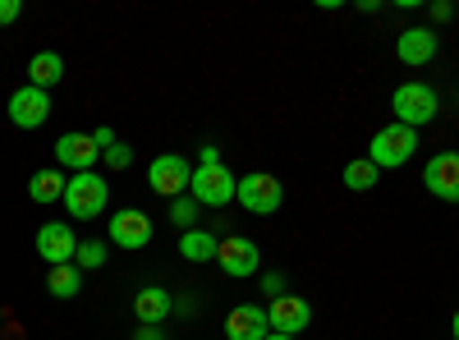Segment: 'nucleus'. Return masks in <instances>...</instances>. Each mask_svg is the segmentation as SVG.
<instances>
[{
  "label": "nucleus",
  "instance_id": "nucleus-1",
  "mask_svg": "<svg viewBox=\"0 0 459 340\" xmlns=\"http://www.w3.org/2000/svg\"><path fill=\"white\" fill-rule=\"evenodd\" d=\"M413 153H418V129L395 125V120L386 129H377L372 143H368V161L377 170H400L404 161H413Z\"/></svg>",
  "mask_w": 459,
  "mask_h": 340
},
{
  "label": "nucleus",
  "instance_id": "nucleus-2",
  "mask_svg": "<svg viewBox=\"0 0 459 340\" xmlns=\"http://www.w3.org/2000/svg\"><path fill=\"white\" fill-rule=\"evenodd\" d=\"M235 203L253 216H276L281 203H285V184L266 170H248V175L235 179Z\"/></svg>",
  "mask_w": 459,
  "mask_h": 340
},
{
  "label": "nucleus",
  "instance_id": "nucleus-3",
  "mask_svg": "<svg viewBox=\"0 0 459 340\" xmlns=\"http://www.w3.org/2000/svg\"><path fill=\"white\" fill-rule=\"evenodd\" d=\"M391 110H395V125L418 129V125H432V120H437L441 97H437V88H432V83H418V79H409V83H400V88H395Z\"/></svg>",
  "mask_w": 459,
  "mask_h": 340
},
{
  "label": "nucleus",
  "instance_id": "nucleus-4",
  "mask_svg": "<svg viewBox=\"0 0 459 340\" xmlns=\"http://www.w3.org/2000/svg\"><path fill=\"white\" fill-rule=\"evenodd\" d=\"M110 203V188L101 184L97 170H83V175H69L65 179V212L74 221H97Z\"/></svg>",
  "mask_w": 459,
  "mask_h": 340
},
{
  "label": "nucleus",
  "instance_id": "nucleus-5",
  "mask_svg": "<svg viewBox=\"0 0 459 340\" xmlns=\"http://www.w3.org/2000/svg\"><path fill=\"white\" fill-rule=\"evenodd\" d=\"M235 170H230L225 161L216 166H198L194 175H188V198H194L198 207H225V203H235Z\"/></svg>",
  "mask_w": 459,
  "mask_h": 340
},
{
  "label": "nucleus",
  "instance_id": "nucleus-6",
  "mask_svg": "<svg viewBox=\"0 0 459 340\" xmlns=\"http://www.w3.org/2000/svg\"><path fill=\"white\" fill-rule=\"evenodd\" d=\"M216 262H221V272H225L230 281H248V276L262 272V253H257V244L244 240V235H225V240L216 244Z\"/></svg>",
  "mask_w": 459,
  "mask_h": 340
},
{
  "label": "nucleus",
  "instance_id": "nucleus-7",
  "mask_svg": "<svg viewBox=\"0 0 459 340\" xmlns=\"http://www.w3.org/2000/svg\"><path fill=\"white\" fill-rule=\"evenodd\" d=\"M188 175H194V166H188L179 153H161L147 166V188L161 194V198H179V194H188Z\"/></svg>",
  "mask_w": 459,
  "mask_h": 340
},
{
  "label": "nucleus",
  "instance_id": "nucleus-8",
  "mask_svg": "<svg viewBox=\"0 0 459 340\" xmlns=\"http://www.w3.org/2000/svg\"><path fill=\"white\" fill-rule=\"evenodd\" d=\"M10 125L14 129H42L47 120H51V97L42 92V88H32V83H23V88H14L10 92Z\"/></svg>",
  "mask_w": 459,
  "mask_h": 340
},
{
  "label": "nucleus",
  "instance_id": "nucleus-9",
  "mask_svg": "<svg viewBox=\"0 0 459 340\" xmlns=\"http://www.w3.org/2000/svg\"><path fill=\"white\" fill-rule=\"evenodd\" d=\"M74 253H79V235H74L69 221H47L42 231H37V257H47L51 267L74 262Z\"/></svg>",
  "mask_w": 459,
  "mask_h": 340
},
{
  "label": "nucleus",
  "instance_id": "nucleus-10",
  "mask_svg": "<svg viewBox=\"0 0 459 340\" xmlns=\"http://www.w3.org/2000/svg\"><path fill=\"white\" fill-rule=\"evenodd\" d=\"M313 322V304L303 294H276L272 304H266V327L281 331V336H294Z\"/></svg>",
  "mask_w": 459,
  "mask_h": 340
},
{
  "label": "nucleus",
  "instance_id": "nucleus-11",
  "mask_svg": "<svg viewBox=\"0 0 459 340\" xmlns=\"http://www.w3.org/2000/svg\"><path fill=\"white\" fill-rule=\"evenodd\" d=\"M110 244H115V248H129V253L147 248V244H152V216L138 212V207L115 212V216H110Z\"/></svg>",
  "mask_w": 459,
  "mask_h": 340
},
{
  "label": "nucleus",
  "instance_id": "nucleus-12",
  "mask_svg": "<svg viewBox=\"0 0 459 340\" xmlns=\"http://www.w3.org/2000/svg\"><path fill=\"white\" fill-rule=\"evenodd\" d=\"M423 184H428L432 198L459 203V157H455V153H437V157L423 166Z\"/></svg>",
  "mask_w": 459,
  "mask_h": 340
},
{
  "label": "nucleus",
  "instance_id": "nucleus-13",
  "mask_svg": "<svg viewBox=\"0 0 459 340\" xmlns=\"http://www.w3.org/2000/svg\"><path fill=\"white\" fill-rule=\"evenodd\" d=\"M56 161H60V170L83 175V170H97L101 153L92 147L88 134H60V138H56Z\"/></svg>",
  "mask_w": 459,
  "mask_h": 340
},
{
  "label": "nucleus",
  "instance_id": "nucleus-14",
  "mask_svg": "<svg viewBox=\"0 0 459 340\" xmlns=\"http://www.w3.org/2000/svg\"><path fill=\"white\" fill-rule=\"evenodd\" d=\"M437 47H441V37H437L432 28H404V32L395 37V56H400V65H409V69L432 65Z\"/></svg>",
  "mask_w": 459,
  "mask_h": 340
},
{
  "label": "nucleus",
  "instance_id": "nucleus-15",
  "mask_svg": "<svg viewBox=\"0 0 459 340\" xmlns=\"http://www.w3.org/2000/svg\"><path fill=\"white\" fill-rule=\"evenodd\" d=\"M225 336L230 340H266L272 327H266V309L262 304H239L225 313Z\"/></svg>",
  "mask_w": 459,
  "mask_h": 340
},
{
  "label": "nucleus",
  "instance_id": "nucleus-16",
  "mask_svg": "<svg viewBox=\"0 0 459 340\" xmlns=\"http://www.w3.org/2000/svg\"><path fill=\"white\" fill-rule=\"evenodd\" d=\"M170 313H175V294H170V290H161V285H143V290L134 294V318H138L143 327H161Z\"/></svg>",
  "mask_w": 459,
  "mask_h": 340
},
{
  "label": "nucleus",
  "instance_id": "nucleus-17",
  "mask_svg": "<svg viewBox=\"0 0 459 340\" xmlns=\"http://www.w3.org/2000/svg\"><path fill=\"white\" fill-rule=\"evenodd\" d=\"M60 79H65V56H60V51H37V56L28 60V83H32V88L47 92V88H56Z\"/></svg>",
  "mask_w": 459,
  "mask_h": 340
},
{
  "label": "nucleus",
  "instance_id": "nucleus-18",
  "mask_svg": "<svg viewBox=\"0 0 459 340\" xmlns=\"http://www.w3.org/2000/svg\"><path fill=\"white\" fill-rule=\"evenodd\" d=\"M28 198L32 203H60L65 198V170L60 166H51V170H37L32 179H28Z\"/></svg>",
  "mask_w": 459,
  "mask_h": 340
},
{
  "label": "nucleus",
  "instance_id": "nucleus-19",
  "mask_svg": "<svg viewBox=\"0 0 459 340\" xmlns=\"http://www.w3.org/2000/svg\"><path fill=\"white\" fill-rule=\"evenodd\" d=\"M216 235L212 231H203V225H194V231H184L179 235V257H188V262H212L216 257Z\"/></svg>",
  "mask_w": 459,
  "mask_h": 340
},
{
  "label": "nucleus",
  "instance_id": "nucleus-20",
  "mask_svg": "<svg viewBox=\"0 0 459 340\" xmlns=\"http://www.w3.org/2000/svg\"><path fill=\"white\" fill-rule=\"evenodd\" d=\"M47 290L56 294V299H74L83 290V272L74 267V262H65V267H51L47 272Z\"/></svg>",
  "mask_w": 459,
  "mask_h": 340
},
{
  "label": "nucleus",
  "instance_id": "nucleus-21",
  "mask_svg": "<svg viewBox=\"0 0 459 340\" xmlns=\"http://www.w3.org/2000/svg\"><path fill=\"white\" fill-rule=\"evenodd\" d=\"M377 166L368 161V157H359V161H350V166H344V188H354V194H368V188L377 184Z\"/></svg>",
  "mask_w": 459,
  "mask_h": 340
},
{
  "label": "nucleus",
  "instance_id": "nucleus-22",
  "mask_svg": "<svg viewBox=\"0 0 459 340\" xmlns=\"http://www.w3.org/2000/svg\"><path fill=\"white\" fill-rule=\"evenodd\" d=\"M106 244L101 240H79V253H74V267L79 272H97V267H106Z\"/></svg>",
  "mask_w": 459,
  "mask_h": 340
},
{
  "label": "nucleus",
  "instance_id": "nucleus-23",
  "mask_svg": "<svg viewBox=\"0 0 459 340\" xmlns=\"http://www.w3.org/2000/svg\"><path fill=\"white\" fill-rule=\"evenodd\" d=\"M198 216H203V207L188 198V194H179V198H170V221L179 225V231H194L198 225Z\"/></svg>",
  "mask_w": 459,
  "mask_h": 340
},
{
  "label": "nucleus",
  "instance_id": "nucleus-24",
  "mask_svg": "<svg viewBox=\"0 0 459 340\" xmlns=\"http://www.w3.org/2000/svg\"><path fill=\"white\" fill-rule=\"evenodd\" d=\"M101 157H106V166H110V170H129V166H134V147H129V143H120V138H115V143L106 147Z\"/></svg>",
  "mask_w": 459,
  "mask_h": 340
},
{
  "label": "nucleus",
  "instance_id": "nucleus-25",
  "mask_svg": "<svg viewBox=\"0 0 459 340\" xmlns=\"http://www.w3.org/2000/svg\"><path fill=\"white\" fill-rule=\"evenodd\" d=\"M19 14H23L19 0H0V28H5V23H19Z\"/></svg>",
  "mask_w": 459,
  "mask_h": 340
},
{
  "label": "nucleus",
  "instance_id": "nucleus-26",
  "mask_svg": "<svg viewBox=\"0 0 459 340\" xmlns=\"http://www.w3.org/2000/svg\"><path fill=\"white\" fill-rule=\"evenodd\" d=\"M88 138H92V147H97V153H106V147L115 143V129H110V125H101V129H92Z\"/></svg>",
  "mask_w": 459,
  "mask_h": 340
},
{
  "label": "nucleus",
  "instance_id": "nucleus-27",
  "mask_svg": "<svg viewBox=\"0 0 459 340\" xmlns=\"http://www.w3.org/2000/svg\"><path fill=\"white\" fill-rule=\"evenodd\" d=\"M262 290L272 294V299H276V294H285V276H281V272H266V276H262Z\"/></svg>",
  "mask_w": 459,
  "mask_h": 340
},
{
  "label": "nucleus",
  "instance_id": "nucleus-28",
  "mask_svg": "<svg viewBox=\"0 0 459 340\" xmlns=\"http://www.w3.org/2000/svg\"><path fill=\"white\" fill-rule=\"evenodd\" d=\"M216 161H221V147H216V143H207L203 153H198V166H216Z\"/></svg>",
  "mask_w": 459,
  "mask_h": 340
},
{
  "label": "nucleus",
  "instance_id": "nucleus-29",
  "mask_svg": "<svg viewBox=\"0 0 459 340\" xmlns=\"http://www.w3.org/2000/svg\"><path fill=\"white\" fill-rule=\"evenodd\" d=\"M134 340H166V331L161 327H143V331H134Z\"/></svg>",
  "mask_w": 459,
  "mask_h": 340
},
{
  "label": "nucleus",
  "instance_id": "nucleus-30",
  "mask_svg": "<svg viewBox=\"0 0 459 340\" xmlns=\"http://www.w3.org/2000/svg\"><path fill=\"white\" fill-rule=\"evenodd\" d=\"M450 14H455V10L446 5V0H437V5H432V19H437V23H450Z\"/></svg>",
  "mask_w": 459,
  "mask_h": 340
},
{
  "label": "nucleus",
  "instance_id": "nucleus-31",
  "mask_svg": "<svg viewBox=\"0 0 459 340\" xmlns=\"http://www.w3.org/2000/svg\"><path fill=\"white\" fill-rule=\"evenodd\" d=\"M266 340H294V336H281V331H272V336H266Z\"/></svg>",
  "mask_w": 459,
  "mask_h": 340
}]
</instances>
